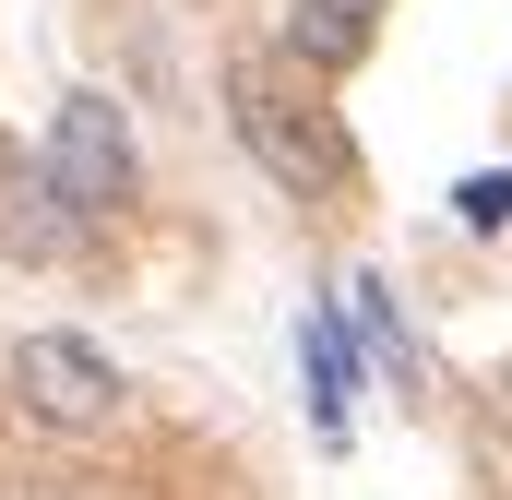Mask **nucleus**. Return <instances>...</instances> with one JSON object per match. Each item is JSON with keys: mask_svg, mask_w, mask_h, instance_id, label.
I'll return each instance as SVG.
<instances>
[{"mask_svg": "<svg viewBox=\"0 0 512 500\" xmlns=\"http://www.w3.org/2000/svg\"><path fill=\"white\" fill-rule=\"evenodd\" d=\"M227 120H239V143H251V167L286 179V191H334V179H346V131L322 120V108H298L262 48L227 60Z\"/></svg>", "mask_w": 512, "mask_h": 500, "instance_id": "1", "label": "nucleus"}, {"mask_svg": "<svg viewBox=\"0 0 512 500\" xmlns=\"http://www.w3.org/2000/svg\"><path fill=\"white\" fill-rule=\"evenodd\" d=\"M12 405L60 441H96V429H120V370L84 334H12Z\"/></svg>", "mask_w": 512, "mask_h": 500, "instance_id": "2", "label": "nucleus"}, {"mask_svg": "<svg viewBox=\"0 0 512 500\" xmlns=\"http://www.w3.org/2000/svg\"><path fill=\"white\" fill-rule=\"evenodd\" d=\"M48 203L84 227V215H108L131 203V120L108 96H60V131H48Z\"/></svg>", "mask_w": 512, "mask_h": 500, "instance_id": "3", "label": "nucleus"}, {"mask_svg": "<svg viewBox=\"0 0 512 500\" xmlns=\"http://www.w3.org/2000/svg\"><path fill=\"white\" fill-rule=\"evenodd\" d=\"M298 358H310V429H322V441H346V429H358V346H346V322H334V310H322V298H310V310H298Z\"/></svg>", "mask_w": 512, "mask_h": 500, "instance_id": "4", "label": "nucleus"}, {"mask_svg": "<svg viewBox=\"0 0 512 500\" xmlns=\"http://www.w3.org/2000/svg\"><path fill=\"white\" fill-rule=\"evenodd\" d=\"M382 12L393 0H298V12H286V48H298L310 72H358L370 36H382Z\"/></svg>", "mask_w": 512, "mask_h": 500, "instance_id": "5", "label": "nucleus"}, {"mask_svg": "<svg viewBox=\"0 0 512 500\" xmlns=\"http://www.w3.org/2000/svg\"><path fill=\"white\" fill-rule=\"evenodd\" d=\"M346 310H358V370H405V322H393V286H382V274H358Z\"/></svg>", "mask_w": 512, "mask_h": 500, "instance_id": "6", "label": "nucleus"}, {"mask_svg": "<svg viewBox=\"0 0 512 500\" xmlns=\"http://www.w3.org/2000/svg\"><path fill=\"white\" fill-rule=\"evenodd\" d=\"M453 215H465V227H512V167H477V179L453 191Z\"/></svg>", "mask_w": 512, "mask_h": 500, "instance_id": "7", "label": "nucleus"}]
</instances>
